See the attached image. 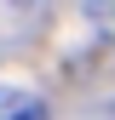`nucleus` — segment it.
<instances>
[{"label":"nucleus","mask_w":115,"mask_h":120,"mask_svg":"<svg viewBox=\"0 0 115 120\" xmlns=\"http://www.w3.org/2000/svg\"><path fill=\"white\" fill-rule=\"evenodd\" d=\"M86 17H92L98 34H109V40H115V0H86Z\"/></svg>","instance_id":"nucleus-2"},{"label":"nucleus","mask_w":115,"mask_h":120,"mask_svg":"<svg viewBox=\"0 0 115 120\" xmlns=\"http://www.w3.org/2000/svg\"><path fill=\"white\" fill-rule=\"evenodd\" d=\"M17 6H40V0H17Z\"/></svg>","instance_id":"nucleus-3"},{"label":"nucleus","mask_w":115,"mask_h":120,"mask_svg":"<svg viewBox=\"0 0 115 120\" xmlns=\"http://www.w3.org/2000/svg\"><path fill=\"white\" fill-rule=\"evenodd\" d=\"M0 120H46V103L23 86H0Z\"/></svg>","instance_id":"nucleus-1"}]
</instances>
